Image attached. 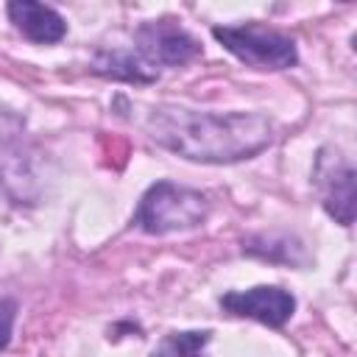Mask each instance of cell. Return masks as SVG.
<instances>
[{
  "label": "cell",
  "instance_id": "cell-9",
  "mask_svg": "<svg viewBox=\"0 0 357 357\" xmlns=\"http://www.w3.org/2000/svg\"><path fill=\"white\" fill-rule=\"evenodd\" d=\"M243 254L265 259V262H284V265H304L307 262V251L304 243L298 237L290 234H254L248 240H243Z\"/></svg>",
  "mask_w": 357,
  "mask_h": 357
},
{
  "label": "cell",
  "instance_id": "cell-4",
  "mask_svg": "<svg viewBox=\"0 0 357 357\" xmlns=\"http://www.w3.org/2000/svg\"><path fill=\"white\" fill-rule=\"evenodd\" d=\"M354 165L335 148H321L312 167V184L318 187L321 206L340 226L354 223Z\"/></svg>",
  "mask_w": 357,
  "mask_h": 357
},
{
  "label": "cell",
  "instance_id": "cell-8",
  "mask_svg": "<svg viewBox=\"0 0 357 357\" xmlns=\"http://www.w3.org/2000/svg\"><path fill=\"white\" fill-rule=\"evenodd\" d=\"M92 73L128 84H151L159 78V73L145 67L134 50H98L92 59Z\"/></svg>",
  "mask_w": 357,
  "mask_h": 357
},
{
  "label": "cell",
  "instance_id": "cell-3",
  "mask_svg": "<svg viewBox=\"0 0 357 357\" xmlns=\"http://www.w3.org/2000/svg\"><path fill=\"white\" fill-rule=\"evenodd\" d=\"M212 36L243 64L254 70H290L298 64L296 42L273 28L245 22V25H215Z\"/></svg>",
  "mask_w": 357,
  "mask_h": 357
},
{
  "label": "cell",
  "instance_id": "cell-10",
  "mask_svg": "<svg viewBox=\"0 0 357 357\" xmlns=\"http://www.w3.org/2000/svg\"><path fill=\"white\" fill-rule=\"evenodd\" d=\"M212 340L209 329H184L170 332L159 340L151 357H206V346Z\"/></svg>",
  "mask_w": 357,
  "mask_h": 357
},
{
  "label": "cell",
  "instance_id": "cell-2",
  "mask_svg": "<svg viewBox=\"0 0 357 357\" xmlns=\"http://www.w3.org/2000/svg\"><path fill=\"white\" fill-rule=\"evenodd\" d=\"M206 218H209V198L201 190L162 178L142 192L131 215V226H137L145 234L162 237L173 231L198 229Z\"/></svg>",
  "mask_w": 357,
  "mask_h": 357
},
{
  "label": "cell",
  "instance_id": "cell-7",
  "mask_svg": "<svg viewBox=\"0 0 357 357\" xmlns=\"http://www.w3.org/2000/svg\"><path fill=\"white\" fill-rule=\"evenodd\" d=\"M6 14L14 22V28L33 45H56L67 33L64 17L53 6L36 0H14L6 6Z\"/></svg>",
  "mask_w": 357,
  "mask_h": 357
},
{
  "label": "cell",
  "instance_id": "cell-12",
  "mask_svg": "<svg viewBox=\"0 0 357 357\" xmlns=\"http://www.w3.org/2000/svg\"><path fill=\"white\" fill-rule=\"evenodd\" d=\"M14 321H17V301L3 296V298H0V351L11 343Z\"/></svg>",
  "mask_w": 357,
  "mask_h": 357
},
{
  "label": "cell",
  "instance_id": "cell-1",
  "mask_svg": "<svg viewBox=\"0 0 357 357\" xmlns=\"http://www.w3.org/2000/svg\"><path fill=\"white\" fill-rule=\"evenodd\" d=\"M114 106L159 148L187 162L234 165L254 159L273 139V126L259 112H198L170 103H131L123 95Z\"/></svg>",
  "mask_w": 357,
  "mask_h": 357
},
{
  "label": "cell",
  "instance_id": "cell-6",
  "mask_svg": "<svg viewBox=\"0 0 357 357\" xmlns=\"http://www.w3.org/2000/svg\"><path fill=\"white\" fill-rule=\"evenodd\" d=\"M220 307L234 318H251L265 326H284L296 312V296L276 284H257L248 290H229L220 296Z\"/></svg>",
  "mask_w": 357,
  "mask_h": 357
},
{
  "label": "cell",
  "instance_id": "cell-11",
  "mask_svg": "<svg viewBox=\"0 0 357 357\" xmlns=\"http://www.w3.org/2000/svg\"><path fill=\"white\" fill-rule=\"evenodd\" d=\"M25 134V114L0 103V145H11Z\"/></svg>",
  "mask_w": 357,
  "mask_h": 357
},
{
  "label": "cell",
  "instance_id": "cell-5",
  "mask_svg": "<svg viewBox=\"0 0 357 357\" xmlns=\"http://www.w3.org/2000/svg\"><path fill=\"white\" fill-rule=\"evenodd\" d=\"M134 53L145 67L159 73V67H181L201 53L195 36L170 20H153L134 31Z\"/></svg>",
  "mask_w": 357,
  "mask_h": 357
}]
</instances>
